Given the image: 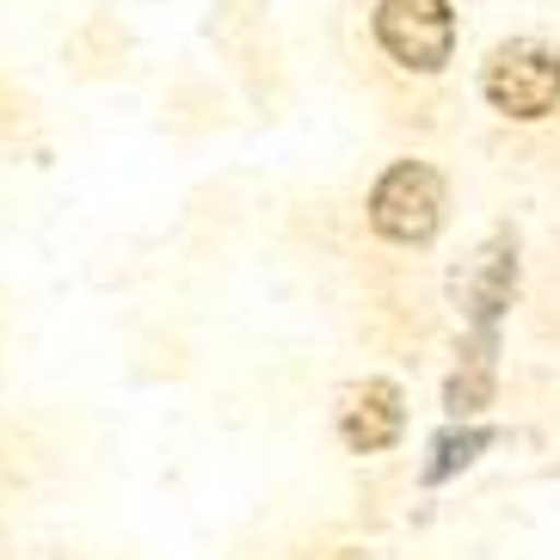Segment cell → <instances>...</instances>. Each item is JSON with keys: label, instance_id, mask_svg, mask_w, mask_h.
Masks as SVG:
<instances>
[{"label": "cell", "instance_id": "6da1fadb", "mask_svg": "<svg viewBox=\"0 0 560 560\" xmlns=\"http://www.w3.org/2000/svg\"><path fill=\"white\" fill-rule=\"evenodd\" d=\"M444 222V179L425 161H395L370 191V229L395 247H425Z\"/></svg>", "mask_w": 560, "mask_h": 560}, {"label": "cell", "instance_id": "7a4b0ae2", "mask_svg": "<svg viewBox=\"0 0 560 560\" xmlns=\"http://www.w3.org/2000/svg\"><path fill=\"white\" fill-rule=\"evenodd\" d=\"M376 44L412 74H438L456 50V13L450 0H382Z\"/></svg>", "mask_w": 560, "mask_h": 560}, {"label": "cell", "instance_id": "3957f363", "mask_svg": "<svg viewBox=\"0 0 560 560\" xmlns=\"http://www.w3.org/2000/svg\"><path fill=\"white\" fill-rule=\"evenodd\" d=\"M480 93H487L493 112L517 117V124H536V117H548L560 105V56L536 50V44H511V50H499L487 62Z\"/></svg>", "mask_w": 560, "mask_h": 560}, {"label": "cell", "instance_id": "277c9868", "mask_svg": "<svg viewBox=\"0 0 560 560\" xmlns=\"http://www.w3.org/2000/svg\"><path fill=\"white\" fill-rule=\"evenodd\" d=\"M400 425H407V412H400V388H395V382H363V388H351V395H346V407H339V438H346L358 456L388 450L400 438Z\"/></svg>", "mask_w": 560, "mask_h": 560}, {"label": "cell", "instance_id": "5b68a950", "mask_svg": "<svg viewBox=\"0 0 560 560\" xmlns=\"http://www.w3.org/2000/svg\"><path fill=\"white\" fill-rule=\"evenodd\" d=\"M487 444H493V431H462V438H444V444H438V462H431V468H425V475L431 480H444L450 475V468H462V462H475V450H487Z\"/></svg>", "mask_w": 560, "mask_h": 560}]
</instances>
